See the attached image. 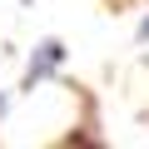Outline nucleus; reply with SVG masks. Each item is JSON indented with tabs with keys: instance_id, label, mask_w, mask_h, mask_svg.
Returning <instances> with one entry per match:
<instances>
[{
	"instance_id": "f257e3e1",
	"label": "nucleus",
	"mask_w": 149,
	"mask_h": 149,
	"mask_svg": "<svg viewBox=\"0 0 149 149\" xmlns=\"http://www.w3.org/2000/svg\"><path fill=\"white\" fill-rule=\"evenodd\" d=\"M60 60H65V45H60V40H45V45L35 50V60H30V85H35V80H45Z\"/></svg>"
},
{
	"instance_id": "f03ea898",
	"label": "nucleus",
	"mask_w": 149,
	"mask_h": 149,
	"mask_svg": "<svg viewBox=\"0 0 149 149\" xmlns=\"http://www.w3.org/2000/svg\"><path fill=\"white\" fill-rule=\"evenodd\" d=\"M139 40H149V20H144V25H139Z\"/></svg>"
}]
</instances>
